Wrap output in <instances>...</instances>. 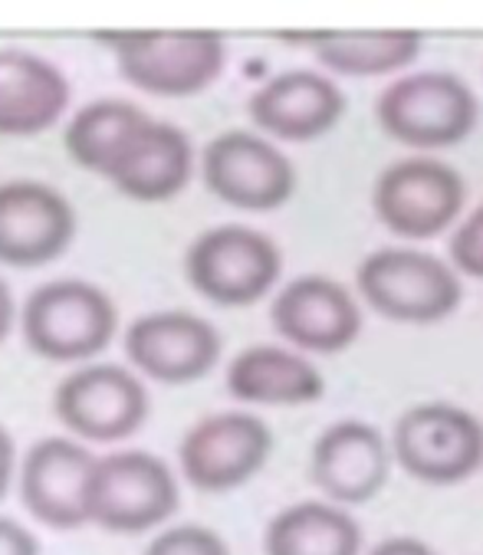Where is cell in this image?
<instances>
[{
  "mask_svg": "<svg viewBox=\"0 0 483 555\" xmlns=\"http://www.w3.org/2000/svg\"><path fill=\"white\" fill-rule=\"evenodd\" d=\"M21 328L34 356L47 362H86L109 349L118 309L96 283L53 280L27 296Z\"/></svg>",
  "mask_w": 483,
  "mask_h": 555,
  "instance_id": "obj_1",
  "label": "cell"
},
{
  "mask_svg": "<svg viewBox=\"0 0 483 555\" xmlns=\"http://www.w3.org/2000/svg\"><path fill=\"white\" fill-rule=\"evenodd\" d=\"M376 119L398 145L434 152L470 139L480 119V102L460 76L431 69L385 86L376 102Z\"/></svg>",
  "mask_w": 483,
  "mask_h": 555,
  "instance_id": "obj_2",
  "label": "cell"
},
{
  "mask_svg": "<svg viewBox=\"0 0 483 555\" xmlns=\"http://www.w3.org/2000/svg\"><path fill=\"white\" fill-rule=\"evenodd\" d=\"M358 296L379 315L408 325H431L457 312L460 276L434 254L415 247H382L361 260Z\"/></svg>",
  "mask_w": 483,
  "mask_h": 555,
  "instance_id": "obj_3",
  "label": "cell"
},
{
  "mask_svg": "<svg viewBox=\"0 0 483 555\" xmlns=\"http://www.w3.org/2000/svg\"><path fill=\"white\" fill-rule=\"evenodd\" d=\"M283 270L280 247L247 224H220L204 231L185 257V273L194 293L214 306H254L277 286Z\"/></svg>",
  "mask_w": 483,
  "mask_h": 555,
  "instance_id": "obj_4",
  "label": "cell"
},
{
  "mask_svg": "<svg viewBox=\"0 0 483 555\" xmlns=\"http://www.w3.org/2000/svg\"><path fill=\"white\" fill-rule=\"evenodd\" d=\"M392 461L428 487H454L483 467V421L457 404L408 408L392 437Z\"/></svg>",
  "mask_w": 483,
  "mask_h": 555,
  "instance_id": "obj_5",
  "label": "cell"
},
{
  "mask_svg": "<svg viewBox=\"0 0 483 555\" xmlns=\"http://www.w3.org/2000/svg\"><path fill=\"white\" fill-rule=\"evenodd\" d=\"M181 490L171 467L149 451L96 457L89 487V522L115 535H139L168 522Z\"/></svg>",
  "mask_w": 483,
  "mask_h": 555,
  "instance_id": "obj_6",
  "label": "cell"
},
{
  "mask_svg": "<svg viewBox=\"0 0 483 555\" xmlns=\"http://www.w3.org/2000/svg\"><path fill=\"white\" fill-rule=\"evenodd\" d=\"M467 184L457 168L437 158H402L389 165L372 191V207L382 224L405 241H431L460 217Z\"/></svg>",
  "mask_w": 483,
  "mask_h": 555,
  "instance_id": "obj_7",
  "label": "cell"
},
{
  "mask_svg": "<svg viewBox=\"0 0 483 555\" xmlns=\"http://www.w3.org/2000/svg\"><path fill=\"white\" fill-rule=\"evenodd\" d=\"M105 43L126 82L162 99L204 92L220 79L227 63V47L214 34H139Z\"/></svg>",
  "mask_w": 483,
  "mask_h": 555,
  "instance_id": "obj_8",
  "label": "cell"
},
{
  "mask_svg": "<svg viewBox=\"0 0 483 555\" xmlns=\"http://www.w3.org/2000/svg\"><path fill=\"white\" fill-rule=\"evenodd\" d=\"M207 191L237 210H277L296 191L293 162L264 135L230 129L214 135L201 152Z\"/></svg>",
  "mask_w": 483,
  "mask_h": 555,
  "instance_id": "obj_9",
  "label": "cell"
},
{
  "mask_svg": "<svg viewBox=\"0 0 483 555\" xmlns=\"http://www.w3.org/2000/svg\"><path fill=\"white\" fill-rule=\"evenodd\" d=\"M274 451L264 417L247 411H220L198 421L178 448L185 480L201 493H227L254 480Z\"/></svg>",
  "mask_w": 483,
  "mask_h": 555,
  "instance_id": "obj_10",
  "label": "cell"
},
{
  "mask_svg": "<svg viewBox=\"0 0 483 555\" xmlns=\"http://www.w3.org/2000/svg\"><path fill=\"white\" fill-rule=\"evenodd\" d=\"M53 411L76 437L112 443L132 437L149 417L142 378L123 365H82L53 395Z\"/></svg>",
  "mask_w": 483,
  "mask_h": 555,
  "instance_id": "obj_11",
  "label": "cell"
},
{
  "mask_svg": "<svg viewBox=\"0 0 483 555\" xmlns=\"http://www.w3.org/2000/svg\"><path fill=\"white\" fill-rule=\"evenodd\" d=\"M76 237L73 204L47 181L0 184V263L37 270L60 260Z\"/></svg>",
  "mask_w": 483,
  "mask_h": 555,
  "instance_id": "obj_12",
  "label": "cell"
},
{
  "mask_svg": "<svg viewBox=\"0 0 483 555\" xmlns=\"http://www.w3.org/2000/svg\"><path fill=\"white\" fill-rule=\"evenodd\" d=\"M126 356L136 372L162 385H191L217 365L220 332L194 312H149L129 325Z\"/></svg>",
  "mask_w": 483,
  "mask_h": 555,
  "instance_id": "obj_13",
  "label": "cell"
},
{
  "mask_svg": "<svg viewBox=\"0 0 483 555\" xmlns=\"http://www.w3.org/2000/svg\"><path fill=\"white\" fill-rule=\"evenodd\" d=\"M96 457L69 437L37 440L21 467V500L27 513L60 532L89 522V487Z\"/></svg>",
  "mask_w": 483,
  "mask_h": 555,
  "instance_id": "obj_14",
  "label": "cell"
},
{
  "mask_svg": "<svg viewBox=\"0 0 483 555\" xmlns=\"http://www.w3.org/2000/svg\"><path fill=\"white\" fill-rule=\"evenodd\" d=\"M313 483L335 506L376 500L392 474V448L369 421H335L313 443Z\"/></svg>",
  "mask_w": 483,
  "mask_h": 555,
  "instance_id": "obj_15",
  "label": "cell"
},
{
  "mask_svg": "<svg viewBox=\"0 0 483 555\" xmlns=\"http://www.w3.org/2000/svg\"><path fill=\"white\" fill-rule=\"evenodd\" d=\"M270 322L280 336L303 352L335 356L361 336L358 299L329 276H300L287 283L270 306Z\"/></svg>",
  "mask_w": 483,
  "mask_h": 555,
  "instance_id": "obj_16",
  "label": "cell"
},
{
  "mask_svg": "<svg viewBox=\"0 0 483 555\" xmlns=\"http://www.w3.org/2000/svg\"><path fill=\"white\" fill-rule=\"evenodd\" d=\"M254 126L280 142H316L345 116L342 89L313 69H290L267 79L247 102Z\"/></svg>",
  "mask_w": 483,
  "mask_h": 555,
  "instance_id": "obj_17",
  "label": "cell"
},
{
  "mask_svg": "<svg viewBox=\"0 0 483 555\" xmlns=\"http://www.w3.org/2000/svg\"><path fill=\"white\" fill-rule=\"evenodd\" d=\"M194 175V149L185 129L171 122H155L149 119L126 152L118 155L105 181L118 194H126L142 204H158L178 197Z\"/></svg>",
  "mask_w": 483,
  "mask_h": 555,
  "instance_id": "obj_18",
  "label": "cell"
},
{
  "mask_svg": "<svg viewBox=\"0 0 483 555\" xmlns=\"http://www.w3.org/2000/svg\"><path fill=\"white\" fill-rule=\"evenodd\" d=\"M69 105L66 76L27 50H0V135L34 139L56 126Z\"/></svg>",
  "mask_w": 483,
  "mask_h": 555,
  "instance_id": "obj_19",
  "label": "cell"
},
{
  "mask_svg": "<svg viewBox=\"0 0 483 555\" xmlns=\"http://www.w3.org/2000/svg\"><path fill=\"white\" fill-rule=\"evenodd\" d=\"M227 391L247 404L300 408L326 395V378L303 352L251 346L227 365Z\"/></svg>",
  "mask_w": 483,
  "mask_h": 555,
  "instance_id": "obj_20",
  "label": "cell"
},
{
  "mask_svg": "<svg viewBox=\"0 0 483 555\" xmlns=\"http://www.w3.org/2000/svg\"><path fill=\"white\" fill-rule=\"evenodd\" d=\"M361 529L335 503L303 500L277 513L264 535L267 555H358Z\"/></svg>",
  "mask_w": 483,
  "mask_h": 555,
  "instance_id": "obj_21",
  "label": "cell"
},
{
  "mask_svg": "<svg viewBox=\"0 0 483 555\" xmlns=\"http://www.w3.org/2000/svg\"><path fill=\"white\" fill-rule=\"evenodd\" d=\"M152 116L136 102L126 99H96L82 105L66 126V152L69 158L92 171V175H109L118 155L126 152L132 135L149 122Z\"/></svg>",
  "mask_w": 483,
  "mask_h": 555,
  "instance_id": "obj_22",
  "label": "cell"
},
{
  "mask_svg": "<svg viewBox=\"0 0 483 555\" xmlns=\"http://www.w3.org/2000/svg\"><path fill=\"white\" fill-rule=\"evenodd\" d=\"M319 63L339 76H385L405 69L421 53V34H319L306 40Z\"/></svg>",
  "mask_w": 483,
  "mask_h": 555,
  "instance_id": "obj_23",
  "label": "cell"
},
{
  "mask_svg": "<svg viewBox=\"0 0 483 555\" xmlns=\"http://www.w3.org/2000/svg\"><path fill=\"white\" fill-rule=\"evenodd\" d=\"M145 555H230V548L214 529L198 526V522H185V526L162 529L149 542Z\"/></svg>",
  "mask_w": 483,
  "mask_h": 555,
  "instance_id": "obj_24",
  "label": "cell"
},
{
  "mask_svg": "<svg viewBox=\"0 0 483 555\" xmlns=\"http://www.w3.org/2000/svg\"><path fill=\"white\" fill-rule=\"evenodd\" d=\"M450 263L454 273L470 276V280H483V204L473 207L463 224L454 231L450 237Z\"/></svg>",
  "mask_w": 483,
  "mask_h": 555,
  "instance_id": "obj_25",
  "label": "cell"
},
{
  "mask_svg": "<svg viewBox=\"0 0 483 555\" xmlns=\"http://www.w3.org/2000/svg\"><path fill=\"white\" fill-rule=\"evenodd\" d=\"M0 555H40V539L24 522L0 516Z\"/></svg>",
  "mask_w": 483,
  "mask_h": 555,
  "instance_id": "obj_26",
  "label": "cell"
},
{
  "mask_svg": "<svg viewBox=\"0 0 483 555\" xmlns=\"http://www.w3.org/2000/svg\"><path fill=\"white\" fill-rule=\"evenodd\" d=\"M369 555H434V548L421 539H411V535H395V539H385L379 542Z\"/></svg>",
  "mask_w": 483,
  "mask_h": 555,
  "instance_id": "obj_27",
  "label": "cell"
},
{
  "mask_svg": "<svg viewBox=\"0 0 483 555\" xmlns=\"http://www.w3.org/2000/svg\"><path fill=\"white\" fill-rule=\"evenodd\" d=\"M14 457H17L14 437L8 434V427H0V500H4L8 490H11V480H14Z\"/></svg>",
  "mask_w": 483,
  "mask_h": 555,
  "instance_id": "obj_28",
  "label": "cell"
},
{
  "mask_svg": "<svg viewBox=\"0 0 483 555\" xmlns=\"http://www.w3.org/2000/svg\"><path fill=\"white\" fill-rule=\"evenodd\" d=\"M14 293L8 286V280L0 276V343L11 336V325H14Z\"/></svg>",
  "mask_w": 483,
  "mask_h": 555,
  "instance_id": "obj_29",
  "label": "cell"
}]
</instances>
